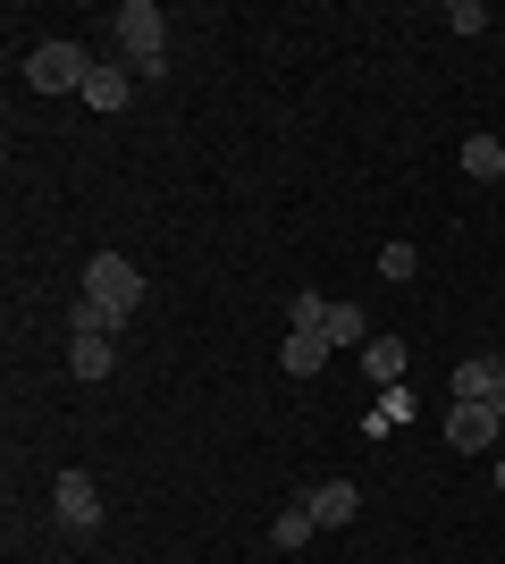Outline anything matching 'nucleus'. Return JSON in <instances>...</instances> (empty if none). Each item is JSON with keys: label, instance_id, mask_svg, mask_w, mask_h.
Here are the masks:
<instances>
[{"label": "nucleus", "instance_id": "obj_9", "mask_svg": "<svg viewBox=\"0 0 505 564\" xmlns=\"http://www.w3.org/2000/svg\"><path fill=\"white\" fill-rule=\"evenodd\" d=\"M68 371L85 379V388H94V379H110V371H119V354H110V337H76V346H68Z\"/></svg>", "mask_w": 505, "mask_h": 564}, {"label": "nucleus", "instance_id": "obj_15", "mask_svg": "<svg viewBox=\"0 0 505 564\" xmlns=\"http://www.w3.org/2000/svg\"><path fill=\"white\" fill-rule=\"evenodd\" d=\"M312 531H320V522H312V506H287V514L270 522V540H278V547H304Z\"/></svg>", "mask_w": 505, "mask_h": 564}, {"label": "nucleus", "instance_id": "obj_4", "mask_svg": "<svg viewBox=\"0 0 505 564\" xmlns=\"http://www.w3.org/2000/svg\"><path fill=\"white\" fill-rule=\"evenodd\" d=\"M488 438H497V413H488V404H455V413H447V447L455 455H488Z\"/></svg>", "mask_w": 505, "mask_h": 564}, {"label": "nucleus", "instance_id": "obj_17", "mask_svg": "<svg viewBox=\"0 0 505 564\" xmlns=\"http://www.w3.org/2000/svg\"><path fill=\"white\" fill-rule=\"evenodd\" d=\"M413 270H421L413 245H380V279H413Z\"/></svg>", "mask_w": 505, "mask_h": 564}, {"label": "nucleus", "instance_id": "obj_20", "mask_svg": "<svg viewBox=\"0 0 505 564\" xmlns=\"http://www.w3.org/2000/svg\"><path fill=\"white\" fill-rule=\"evenodd\" d=\"M497 497H505V455H497Z\"/></svg>", "mask_w": 505, "mask_h": 564}, {"label": "nucleus", "instance_id": "obj_5", "mask_svg": "<svg viewBox=\"0 0 505 564\" xmlns=\"http://www.w3.org/2000/svg\"><path fill=\"white\" fill-rule=\"evenodd\" d=\"M51 497H59V522H68V531H94V522H101V489L85 480V471H59V489H51Z\"/></svg>", "mask_w": 505, "mask_h": 564}, {"label": "nucleus", "instance_id": "obj_2", "mask_svg": "<svg viewBox=\"0 0 505 564\" xmlns=\"http://www.w3.org/2000/svg\"><path fill=\"white\" fill-rule=\"evenodd\" d=\"M119 51H127V68H152V76H161V59H168V18L152 9V0H127V9H119Z\"/></svg>", "mask_w": 505, "mask_h": 564}, {"label": "nucleus", "instance_id": "obj_3", "mask_svg": "<svg viewBox=\"0 0 505 564\" xmlns=\"http://www.w3.org/2000/svg\"><path fill=\"white\" fill-rule=\"evenodd\" d=\"M85 76H94V59L76 43H43L25 59V85H34V94H85Z\"/></svg>", "mask_w": 505, "mask_h": 564}, {"label": "nucleus", "instance_id": "obj_11", "mask_svg": "<svg viewBox=\"0 0 505 564\" xmlns=\"http://www.w3.org/2000/svg\"><path fill=\"white\" fill-rule=\"evenodd\" d=\"M455 161L472 169V177H488V186H497V177H505V135H472V143L455 152Z\"/></svg>", "mask_w": 505, "mask_h": 564}, {"label": "nucleus", "instance_id": "obj_16", "mask_svg": "<svg viewBox=\"0 0 505 564\" xmlns=\"http://www.w3.org/2000/svg\"><path fill=\"white\" fill-rule=\"evenodd\" d=\"M287 329H329V295H287Z\"/></svg>", "mask_w": 505, "mask_h": 564}, {"label": "nucleus", "instance_id": "obj_19", "mask_svg": "<svg viewBox=\"0 0 505 564\" xmlns=\"http://www.w3.org/2000/svg\"><path fill=\"white\" fill-rule=\"evenodd\" d=\"M488 413L505 422V362H497V379H488Z\"/></svg>", "mask_w": 505, "mask_h": 564}, {"label": "nucleus", "instance_id": "obj_8", "mask_svg": "<svg viewBox=\"0 0 505 564\" xmlns=\"http://www.w3.org/2000/svg\"><path fill=\"white\" fill-rule=\"evenodd\" d=\"M127 101H135L127 68H94V76H85V110H101V118H110V110H127Z\"/></svg>", "mask_w": 505, "mask_h": 564}, {"label": "nucleus", "instance_id": "obj_10", "mask_svg": "<svg viewBox=\"0 0 505 564\" xmlns=\"http://www.w3.org/2000/svg\"><path fill=\"white\" fill-rule=\"evenodd\" d=\"M362 371L380 379V388H405V346H396V337H371V346H362Z\"/></svg>", "mask_w": 505, "mask_h": 564}, {"label": "nucleus", "instance_id": "obj_6", "mask_svg": "<svg viewBox=\"0 0 505 564\" xmlns=\"http://www.w3.org/2000/svg\"><path fill=\"white\" fill-rule=\"evenodd\" d=\"M329 337L320 329H287V354H278V362H287V379H312V371H329Z\"/></svg>", "mask_w": 505, "mask_h": 564}, {"label": "nucleus", "instance_id": "obj_7", "mask_svg": "<svg viewBox=\"0 0 505 564\" xmlns=\"http://www.w3.org/2000/svg\"><path fill=\"white\" fill-rule=\"evenodd\" d=\"M304 506H312V522H320V531H337V522H354V506H362V497H354V480H320V489L304 497Z\"/></svg>", "mask_w": 505, "mask_h": 564}, {"label": "nucleus", "instance_id": "obj_14", "mask_svg": "<svg viewBox=\"0 0 505 564\" xmlns=\"http://www.w3.org/2000/svg\"><path fill=\"white\" fill-rule=\"evenodd\" d=\"M488 379L497 362H455V404H488Z\"/></svg>", "mask_w": 505, "mask_h": 564}, {"label": "nucleus", "instance_id": "obj_13", "mask_svg": "<svg viewBox=\"0 0 505 564\" xmlns=\"http://www.w3.org/2000/svg\"><path fill=\"white\" fill-rule=\"evenodd\" d=\"M329 346H371V329H362V304H329Z\"/></svg>", "mask_w": 505, "mask_h": 564}, {"label": "nucleus", "instance_id": "obj_1", "mask_svg": "<svg viewBox=\"0 0 505 564\" xmlns=\"http://www.w3.org/2000/svg\"><path fill=\"white\" fill-rule=\"evenodd\" d=\"M135 295H144V270H135L127 253H94V261H85V304H101L110 321H127Z\"/></svg>", "mask_w": 505, "mask_h": 564}, {"label": "nucleus", "instance_id": "obj_12", "mask_svg": "<svg viewBox=\"0 0 505 564\" xmlns=\"http://www.w3.org/2000/svg\"><path fill=\"white\" fill-rule=\"evenodd\" d=\"M405 413H413V397H405V388H387V397L380 404H371V413H362V438H387V430H396V422H405Z\"/></svg>", "mask_w": 505, "mask_h": 564}, {"label": "nucleus", "instance_id": "obj_18", "mask_svg": "<svg viewBox=\"0 0 505 564\" xmlns=\"http://www.w3.org/2000/svg\"><path fill=\"white\" fill-rule=\"evenodd\" d=\"M447 25H455V34H488V9H481V0H455V9H447Z\"/></svg>", "mask_w": 505, "mask_h": 564}]
</instances>
